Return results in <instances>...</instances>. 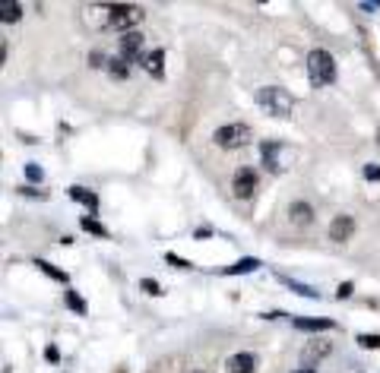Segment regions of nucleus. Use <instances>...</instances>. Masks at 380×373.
Instances as JSON below:
<instances>
[{
    "label": "nucleus",
    "mask_w": 380,
    "mask_h": 373,
    "mask_svg": "<svg viewBox=\"0 0 380 373\" xmlns=\"http://www.w3.org/2000/svg\"><path fill=\"white\" fill-rule=\"evenodd\" d=\"M143 22V7H133V3H114L108 7V26L121 29V32H133V26Z\"/></svg>",
    "instance_id": "nucleus-3"
},
{
    "label": "nucleus",
    "mask_w": 380,
    "mask_h": 373,
    "mask_svg": "<svg viewBox=\"0 0 380 373\" xmlns=\"http://www.w3.org/2000/svg\"><path fill=\"white\" fill-rule=\"evenodd\" d=\"M326 351H330V345H311L307 351H304V358H307V360H311V358H324Z\"/></svg>",
    "instance_id": "nucleus-23"
},
{
    "label": "nucleus",
    "mask_w": 380,
    "mask_h": 373,
    "mask_svg": "<svg viewBox=\"0 0 380 373\" xmlns=\"http://www.w3.org/2000/svg\"><path fill=\"white\" fill-rule=\"evenodd\" d=\"M139 285H143V288H146V291H149V294H162L159 282H152V278H143V282H139Z\"/></svg>",
    "instance_id": "nucleus-25"
},
{
    "label": "nucleus",
    "mask_w": 380,
    "mask_h": 373,
    "mask_svg": "<svg viewBox=\"0 0 380 373\" xmlns=\"http://www.w3.org/2000/svg\"><path fill=\"white\" fill-rule=\"evenodd\" d=\"M295 373H317L314 367H304V370H295Z\"/></svg>",
    "instance_id": "nucleus-28"
},
{
    "label": "nucleus",
    "mask_w": 380,
    "mask_h": 373,
    "mask_svg": "<svg viewBox=\"0 0 380 373\" xmlns=\"http://www.w3.org/2000/svg\"><path fill=\"white\" fill-rule=\"evenodd\" d=\"M260 269V260H254V256H244V260H238L235 266H228L225 276H241V272H257Z\"/></svg>",
    "instance_id": "nucleus-13"
},
{
    "label": "nucleus",
    "mask_w": 380,
    "mask_h": 373,
    "mask_svg": "<svg viewBox=\"0 0 380 373\" xmlns=\"http://www.w3.org/2000/svg\"><path fill=\"white\" fill-rule=\"evenodd\" d=\"M365 177L367 180H380V165H365Z\"/></svg>",
    "instance_id": "nucleus-26"
},
{
    "label": "nucleus",
    "mask_w": 380,
    "mask_h": 373,
    "mask_svg": "<svg viewBox=\"0 0 380 373\" xmlns=\"http://www.w3.org/2000/svg\"><path fill=\"white\" fill-rule=\"evenodd\" d=\"M197 373H203V370H197Z\"/></svg>",
    "instance_id": "nucleus-30"
},
{
    "label": "nucleus",
    "mask_w": 380,
    "mask_h": 373,
    "mask_svg": "<svg viewBox=\"0 0 380 373\" xmlns=\"http://www.w3.org/2000/svg\"><path fill=\"white\" fill-rule=\"evenodd\" d=\"M352 288H355L352 282H342V285L336 288V297H339V301H342V297H352Z\"/></svg>",
    "instance_id": "nucleus-24"
},
{
    "label": "nucleus",
    "mask_w": 380,
    "mask_h": 373,
    "mask_svg": "<svg viewBox=\"0 0 380 373\" xmlns=\"http://www.w3.org/2000/svg\"><path fill=\"white\" fill-rule=\"evenodd\" d=\"M143 35L139 32H127L124 38H121V61H127V63H133V61H139L143 63Z\"/></svg>",
    "instance_id": "nucleus-7"
},
{
    "label": "nucleus",
    "mask_w": 380,
    "mask_h": 373,
    "mask_svg": "<svg viewBox=\"0 0 380 373\" xmlns=\"http://www.w3.org/2000/svg\"><path fill=\"white\" fill-rule=\"evenodd\" d=\"M83 228L89 231V235H96V237H108V228H105V225H98L92 215H83Z\"/></svg>",
    "instance_id": "nucleus-18"
},
{
    "label": "nucleus",
    "mask_w": 380,
    "mask_h": 373,
    "mask_svg": "<svg viewBox=\"0 0 380 373\" xmlns=\"http://www.w3.org/2000/svg\"><path fill=\"white\" fill-rule=\"evenodd\" d=\"M352 235H355V219H352V215H336V219L330 221V241L342 244V241H349Z\"/></svg>",
    "instance_id": "nucleus-8"
},
{
    "label": "nucleus",
    "mask_w": 380,
    "mask_h": 373,
    "mask_svg": "<svg viewBox=\"0 0 380 373\" xmlns=\"http://www.w3.org/2000/svg\"><path fill=\"white\" fill-rule=\"evenodd\" d=\"M295 329L301 332H320V329H333V319H295Z\"/></svg>",
    "instance_id": "nucleus-14"
},
{
    "label": "nucleus",
    "mask_w": 380,
    "mask_h": 373,
    "mask_svg": "<svg viewBox=\"0 0 380 373\" xmlns=\"http://www.w3.org/2000/svg\"><path fill=\"white\" fill-rule=\"evenodd\" d=\"M279 282H285L291 291H298L301 297H311V301H314V297H320V291H317V288H311V285H301V282H291L289 276H279Z\"/></svg>",
    "instance_id": "nucleus-15"
},
{
    "label": "nucleus",
    "mask_w": 380,
    "mask_h": 373,
    "mask_svg": "<svg viewBox=\"0 0 380 373\" xmlns=\"http://www.w3.org/2000/svg\"><path fill=\"white\" fill-rule=\"evenodd\" d=\"M307 79H311L314 89H324V86H330L336 79V61H333L330 51L317 48L307 54Z\"/></svg>",
    "instance_id": "nucleus-1"
},
{
    "label": "nucleus",
    "mask_w": 380,
    "mask_h": 373,
    "mask_svg": "<svg viewBox=\"0 0 380 373\" xmlns=\"http://www.w3.org/2000/svg\"><path fill=\"white\" fill-rule=\"evenodd\" d=\"M358 345H361V348H380V335H371V332H361V335H358Z\"/></svg>",
    "instance_id": "nucleus-22"
},
{
    "label": "nucleus",
    "mask_w": 380,
    "mask_h": 373,
    "mask_svg": "<svg viewBox=\"0 0 380 373\" xmlns=\"http://www.w3.org/2000/svg\"><path fill=\"white\" fill-rule=\"evenodd\" d=\"M213 139L222 149H241V145L250 143V127L248 124H225L213 133Z\"/></svg>",
    "instance_id": "nucleus-4"
},
{
    "label": "nucleus",
    "mask_w": 380,
    "mask_h": 373,
    "mask_svg": "<svg viewBox=\"0 0 380 373\" xmlns=\"http://www.w3.org/2000/svg\"><path fill=\"white\" fill-rule=\"evenodd\" d=\"M70 196H73L76 203H83V206L89 209V215L98 212V196L92 193V190H86V186H70Z\"/></svg>",
    "instance_id": "nucleus-11"
},
{
    "label": "nucleus",
    "mask_w": 380,
    "mask_h": 373,
    "mask_svg": "<svg viewBox=\"0 0 380 373\" xmlns=\"http://www.w3.org/2000/svg\"><path fill=\"white\" fill-rule=\"evenodd\" d=\"M289 215H291V221H295V225H311V219H314V209L307 206V203H291Z\"/></svg>",
    "instance_id": "nucleus-12"
},
{
    "label": "nucleus",
    "mask_w": 380,
    "mask_h": 373,
    "mask_svg": "<svg viewBox=\"0 0 380 373\" xmlns=\"http://www.w3.org/2000/svg\"><path fill=\"white\" fill-rule=\"evenodd\" d=\"M20 16H22L20 3H10V0L0 3V19H3V22H20Z\"/></svg>",
    "instance_id": "nucleus-16"
},
{
    "label": "nucleus",
    "mask_w": 380,
    "mask_h": 373,
    "mask_svg": "<svg viewBox=\"0 0 380 373\" xmlns=\"http://www.w3.org/2000/svg\"><path fill=\"white\" fill-rule=\"evenodd\" d=\"M285 155H289L285 143H263L260 145V159H263V165H266V171H273V174L285 171Z\"/></svg>",
    "instance_id": "nucleus-5"
},
{
    "label": "nucleus",
    "mask_w": 380,
    "mask_h": 373,
    "mask_svg": "<svg viewBox=\"0 0 380 373\" xmlns=\"http://www.w3.org/2000/svg\"><path fill=\"white\" fill-rule=\"evenodd\" d=\"M108 70H111V77H118V79H127V61H108Z\"/></svg>",
    "instance_id": "nucleus-20"
},
{
    "label": "nucleus",
    "mask_w": 380,
    "mask_h": 373,
    "mask_svg": "<svg viewBox=\"0 0 380 373\" xmlns=\"http://www.w3.org/2000/svg\"><path fill=\"white\" fill-rule=\"evenodd\" d=\"M231 190H235L238 200H250L257 190V174L250 168H238L235 171V180H231Z\"/></svg>",
    "instance_id": "nucleus-6"
},
{
    "label": "nucleus",
    "mask_w": 380,
    "mask_h": 373,
    "mask_svg": "<svg viewBox=\"0 0 380 373\" xmlns=\"http://www.w3.org/2000/svg\"><path fill=\"white\" fill-rule=\"evenodd\" d=\"M26 177L32 180V184H35V180L42 184V180H45V171H42V168H38V165H35V161H29V165H26Z\"/></svg>",
    "instance_id": "nucleus-21"
},
{
    "label": "nucleus",
    "mask_w": 380,
    "mask_h": 373,
    "mask_svg": "<svg viewBox=\"0 0 380 373\" xmlns=\"http://www.w3.org/2000/svg\"><path fill=\"white\" fill-rule=\"evenodd\" d=\"M20 193H26V196H42V200L48 196L45 190H32V186H20Z\"/></svg>",
    "instance_id": "nucleus-27"
},
{
    "label": "nucleus",
    "mask_w": 380,
    "mask_h": 373,
    "mask_svg": "<svg viewBox=\"0 0 380 373\" xmlns=\"http://www.w3.org/2000/svg\"><path fill=\"white\" fill-rule=\"evenodd\" d=\"M35 266H38V269H42L48 278H54V282H61V285H67V282H70V278H67V272L54 269V266H51V263H45V260H38V263H35Z\"/></svg>",
    "instance_id": "nucleus-17"
},
{
    "label": "nucleus",
    "mask_w": 380,
    "mask_h": 373,
    "mask_svg": "<svg viewBox=\"0 0 380 373\" xmlns=\"http://www.w3.org/2000/svg\"><path fill=\"white\" fill-rule=\"evenodd\" d=\"M377 143H380V130H377Z\"/></svg>",
    "instance_id": "nucleus-29"
},
{
    "label": "nucleus",
    "mask_w": 380,
    "mask_h": 373,
    "mask_svg": "<svg viewBox=\"0 0 380 373\" xmlns=\"http://www.w3.org/2000/svg\"><path fill=\"white\" fill-rule=\"evenodd\" d=\"M63 301H67V307H70V310H76V313H86L83 297L76 294V291H63Z\"/></svg>",
    "instance_id": "nucleus-19"
},
{
    "label": "nucleus",
    "mask_w": 380,
    "mask_h": 373,
    "mask_svg": "<svg viewBox=\"0 0 380 373\" xmlns=\"http://www.w3.org/2000/svg\"><path fill=\"white\" fill-rule=\"evenodd\" d=\"M257 104H260L266 114H273V118H289L291 111H295V98L285 89H279V86H263V89H257Z\"/></svg>",
    "instance_id": "nucleus-2"
},
{
    "label": "nucleus",
    "mask_w": 380,
    "mask_h": 373,
    "mask_svg": "<svg viewBox=\"0 0 380 373\" xmlns=\"http://www.w3.org/2000/svg\"><path fill=\"white\" fill-rule=\"evenodd\" d=\"M162 63H165V51H162V48L149 51V54L143 57V70L149 73V77H155V79H159L162 73H165V67H162Z\"/></svg>",
    "instance_id": "nucleus-10"
},
{
    "label": "nucleus",
    "mask_w": 380,
    "mask_h": 373,
    "mask_svg": "<svg viewBox=\"0 0 380 373\" xmlns=\"http://www.w3.org/2000/svg\"><path fill=\"white\" fill-rule=\"evenodd\" d=\"M257 370V358L254 354H231L228 358V373H254Z\"/></svg>",
    "instance_id": "nucleus-9"
}]
</instances>
